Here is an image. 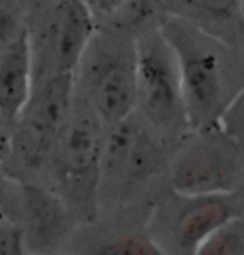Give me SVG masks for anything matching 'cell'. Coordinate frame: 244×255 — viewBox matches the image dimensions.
<instances>
[{
  "instance_id": "1",
  "label": "cell",
  "mask_w": 244,
  "mask_h": 255,
  "mask_svg": "<svg viewBox=\"0 0 244 255\" xmlns=\"http://www.w3.org/2000/svg\"><path fill=\"white\" fill-rule=\"evenodd\" d=\"M159 30L178 59L191 132L214 125L244 87V49L179 13Z\"/></svg>"
},
{
  "instance_id": "2",
  "label": "cell",
  "mask_w": 244,
  "mask_h": 255,
  "mask_svg": "<svg viewBox=\"0 0 244 255\" xmlns=\"http://www.w3.org/2000/svg\"><path fill=\"white\" fill-rule=\"evenodd\" d=\"M74 80L106 127L131 117L137 107V37L95 28Z\"/></svg>"
},
{
  "instance_id": "3",
  "label": "cell",
  "mask_w": 244,
  "mask_h": 255,
  "mask_svg": "<svg viewBox=\"0 0 244 255\" xmlns=\"http://www.w3.org/2000/svg\"><path fill=\"white\" fill-rule=\"evenodd\" d=\"M136 112L161 137L191 132L179 64L159 27L137 37Z\"/></svg>"
},
{
  "instance_id": "4",
  "label": "cell",
  "mask_w": 244,
  "mask_h": 255,
  "mask_svg": "<svg viewBox=\"0 0 244 255\" xmlns=\"http://www.w3.org/2000/svg\"><path fill=\"white\" fill-rule=\"evenodd\" d=\"M244 177V155L216 124L193 130L171 167L172 192L184 197L231 194Z\"/></svg>"
},
{
  "instance_id": "5",
  "label": "cell",
  "mask_w": 244,
  "mask_h": 255,
  "mask_svg": "<svg viewBox=\"0 0 244 255\" xmlns=\"http://www.w3.org/2000/svg\"><path fill=\"white\" fill-rule=\"evenodd\" d=\"M95 23L84 0H54L27 18L32 77L74 74Z\"/></svg>"
},
{
  "instance_id": "6",
  "label": "cell",
  "mask_w": 244,
  "mask_h": 255,
  "mask_svg": "<svg viewBox=\"0 0 244 255\" xmlns=\"http://www.w3.org/2000/svg\"><path fill=\"white\" fill-rule=\"evenodd\" d=\"M75 100L74 74H50L32 80L28 102L18 119L22 155L40 162L65 127Z\"/></svg>"
},
{
  "instance_id": "7",
  "label": "cell",
  "mask_w": 244,
  "mask_h": 255,
  "mask_svg": "<svg viewBox=\"0 0 244 255\" xmlns=\"http://www.w3.org/2000/svg\"><path fill=\"white\" fill-rule=\"evenodd\" d=\"M104 133L106 125L75 90L70 117L54 143L59 168L67 184L87 185L99 179Z\"/></svg>"
},
{
  "instance_id": "8",
  "label": "cell",
  "mask_w": 244,
  "mask_h": 255,
  "mask_svg": "<svg viewBox=\"0 0 244 255\" xmlns=\"http://www.w3.org/2000/svg\"><path fill=\"white\" fill-rule=\"evenodd\" d=\"M174 195L178 209L169 217V235H166V242L176 249L178 255H194L209 235L231 219L244 214L236 192L196 197Z\"/></svg>"
},
{
  "instance_id": "9",
  "label": "cell",
  "mask_w": 244,
  "mask_h": 255,
  "mask_svg": "<svg viewBox=\"0 0 244 255\" xmlns=\"http://www.w3.org/2000/svg\"><path fill=\"white\" fill-rule=\"evenodd\" d=\"M95 28L139 37L161 25L167 0H84Z\"/></svg>"
},
{
  "instance_id": "10",
  "label": "cell",
  "mask_w": 244,
  "mask_h": 255,
  "mask_svg": "<svg viewBox=\"0 0 244 255\" xmlns=\"http://www.w3.org/2000/svg\"><path fill=\"white\" fill-rule=\"evenodd\" d=\"M28 33L0 50V119L17 124L32 90Z\"/></svg>"
},
{
  "instance_id": "11",
  "label": "cell",
  "mask_w": 244,
  "mask_h": 255,
  "mask_svg": "<svg viewBox=\"0 0 244 255\" xmlns=\"http://www.w3.org/2000/svg\"><path fill=\"white\" fill-rule=\"evenodd\" d=\"M241 2L243 0H167V7L169 12L188 17L221 35L219 30L234 32L238 25L243 27Z\"/></svg>"
},
{
  "instance_id": "12",
  "label": "cell",
  "mask_w": 244,
  "mask_h": 255,
  "mask_svg": "<svg viewBox=\"0 0 244 255\" xmlns=\"http://www.w3.org/2000/svg\"><path fill=\"white\" fill-rule=\"evenodd\" d=\"M194 255H244V214L209 235Z\"/></svg>"
},
{
  "instance_id": "13",
  "label": "cell",
  "mask_w": 244,
  "mask_h": 255,
  "mask_svg": "<svg viewBox=\"0 0 244 255\" xmlns=\"http://www.w3.org/2000/svg\"><path fill=\"white\" fill-rule=\"evenodd\" d=\"M89 255H169L149 235L131 234L114 237L90 249Z\"/></svg>"
},
{
  "instance_id": "14",
  "label": "cell",
  "mask_w": 244,
  "mask_h": 255,
  "mask_svg": "<svg viewBox=\"0 0 244 255\" xmlns=\"http://www.w3.org/2000/svg\"><path fill=\"white\" fill-rule=\"evenodd\" d=\"M27 207L32 214L30 222L35 227L37 234H47L49 230L59 227L60 220V207L57 202L50 199L45 192L35 190L27 194Z\"/></svg>"
},
{
  "instance_id": "15",
  "label": "cell",
  "mask_w": 244,
  "mask_h": 255,
  "mask_svg": "<svg viewBox=\"0 0 244 255\" xmlns=\"http://www.w3.org/2000/svg\"><path fill=\"white\" fill-rule=\"evenodd\" d=\"M216 125L244 155V87L218 119Z\"/></svg>"
},
{
  "instance_id": "16",
  "label": "cell",
  "mask_w": 244,
  "mask_h": 255,
  "mask_svg": "<svg viewBox=\"0 0 244 255\" xmlns=\"http://www.w3.org/2000/svg\"><path fill=\"white\" fill-rule=\"evenodd\" d=\"M0 255H23V234L15 225H0Z\"/></svg>"
},
{
  "instance_id": "17",
  "label": "cell",
  "mask_w": 244,
  "mask_h": 255,
  "mask_svg": "<svg viewBox=\"0 0 244 255\" xmlns=\"http://www.w3.org/2000/svg\"><path fill=\"white\" fill-rule=\"evenodd\" d=\"M54 0H18L23 13H25V18L33 17L35 13L42 12L44 8H47Z\"/></svg>"
},
{
  "instance_id": "18",
  "label": "cell",
  "mask_w": 244,
  "mask_h": 255,
  "mask_svg": "<svg viewBox=\"0 0 244 255\" xmlns=\"http://www.w3.org/2000/svg\"><path fill=\"white\" fill-rule=\"evenodd\" d=\"M7 195H8V187H7V180L3 174L0 172V205L7 200Z\"/></svg>"
},
{
  "instance_id": "19",
  "label": "cell",
  "mask_w": 244,
  "mask_h": 255,
  "mask_svg": "<svg viewBox=\"0 0 244 255\" xmlns=\"http://www.w3.org/2000/svg\"><path fill=\"white\" fill-rule=\"evenodd\" d=\"M236 195L239 197V200H241V204H243V207H244V177H243L241 184H239V187L236 189Z\"/></svg>"
},
{
  "instance_id": "20",
  "label": "cell",
  "mask_w": 244,
  "mask_h": 255,
  "mask_svg": "<svg viewBox=\"0 0 244 255\" xmlns=\"http://www.w3.org/2000/svg\"><path fill=\"white\" fill-rule=\"evenodd\" d=\"M241 17H243V27H244V0L241 2Z\"/></svg>"
}]
</instances>
